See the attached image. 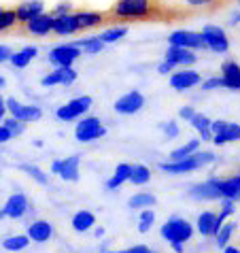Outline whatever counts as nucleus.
<instances>
[{"label":"nucleus","instance_id":"48","mask_svg":"<svg viewBox=\"0 0 240 253\" xmlns=\"http://www.w3.org/2000/svg\"><path fill=\"white\" fill-rule=\"evenodd\" d=\"M179 115H181L183 119H192V117L196 115V111H194L192 107H183V109L179 111Z\"/></svg>","mask_w":240,"mask_h":253},{"label":"nucleus","instance_id":"9","mask_svg":"<svg viewBox=\"0 0 240 253\" xmlns=\"http://www.w3.org/2000/svg\"><path fill=\"white\" fill-rule=\"evenodd\" d=\"M145 107V96L138 92V89H132L125 96H121L119 100L115 102V111L121 115H132V113H138L140 109Z\"/></svg>","mask_w":240,"mask_h":253},{"label":"nucleus","instance_id":"23","mask_svg":"<svg viewBox=\"0 0 240 253\" xmlns=\"http://www.w3.org/2000/svg\"><path fill=\"white\" fill-rule=\"evenodd\" d=\"M40 115H43L40 107H37V104H22V102H19V107L11 113L13 119H17V122H22V124L37 122V119H40Z\"/></svg>","mask_w":240,"mask_h":253},{"label":"nucleus","instance_id":"55","mask_svg":"<svg viewBox=\"0 0 240 253\" xmlns=\"http://www.w3.org/2000/svg\"><path fill=\"white\" fill-rule=\"evenodd\" d=\"M4 111H6V109H4V100H2V98H0V119L4 117Z\"/></svg>","mask_w":240,"mask_h":253},{"label":"nucleus","instance_id":"8","mask_svg":"<svg viewBox=\"0 0 240 253\" xmlns=\"http://www.w3.org/2000/svg\"><path fill=\"white\" fill-rule=\"evenodd\" d=\"M81 55V51L73 45H60L51 49V53H49V62L55 64L58 68H73V62Z\"/></svg>","mask_w":240,"mask_h":253},{"label":"nucleus","instance_id":"26","mask_svg":"<svg viewBox=\"0 0 240 253\" xmlns=\"http://www.w3.org/2000/svg\"><path fill=\"white\" fill-rule=\"evenodd\" d=\"M37 53H39V49L37 47H24L22 51H17V53H11V64L13 66H17V68H24L28 66L30 62L37 58Z\"/></svg>","mask_w":240,"mask_h":253},{"label":"nucleus","instance_id":"52","mask_svg":"<svg viewBox=\"0 0 240 253\" xmlns=\"http://www.w3.org/2000/svg\"><path fill=\"white\" fill-rule=\"evenodd\" d=\"M223 253H240V249L234 245H228V247H223Z\"/></svg>","mask_w":240,"mask_h":253},{"label":"nucleus","instance_id":"27","mask_svg":"<svg viewBox=\"0 0 240 253\" xmlns=\"http://www.w3.org/2000/svg\"><path fill=\"white\" fill-rule=\"evenodd\" d=\"M91 226H96V215L89 211H79L73 217V230L75 232H87Z\"/></svg>","mask_w":240,"mask_h":253},{"label":"nucleus","instance_id":"18","mask_svg":"<svg viewBox=\"0 0 240 253\" xmlns=\"http://www.w3.org/2000/svg\"><path fill=\"white\" fill-rule=\"evenodd\" d=\"M168 64H172V66H189V64H194L196 62V55L189 51V49H181V47H170L166 51V60Z\"/></svg>","mask_w":240,"mask_h":253},{"label":"nucleus","instance_id":"12","mask_svg":"<svg viewBox=\"0 0 240 253\" xmlns=\"http://www.w3.org/2000/svg\"><path fill=\"white\" fill-rule=\"evenodd\" d=\"M200 83H202V77H200V73H196V70H181V73H174L170 77V85L174 89H179V92L192 89L196 85H200Z\"/></svg>","mask_w":240,"mask_h":253},{"label":"nucleus","instance_id":"29","mask_svg":"<svg viewBox=\"0 0 240 253\" xmlns=\"http://www.w3.org/2000/svg\"><path fill=\"white\" fill-rule=\"evenodd\" d=\"M189 122H192L194 128L200 132V138H202V140H210V138H213V134H210V119H208L206 115L196 113L192 119H189Z\"/></svg>","mask_w":240,"mask_h":253},{"label":"nucleus","instance_id":"34","mask_svg":"<svg viewBox=\"0 0 240 253\" xmlns=\"http://www.w3.org/2000/svg\"><path fill=\"white\" fill-rule=\"evenodd\" d=\"M234 230H236V223L234 221H228V223H223L221 228H219V232L215 234L217 238V247H228V243H230V236L234 234Z\"/></svg>","mask_w":240,"mask_h":253},{"label":"nucleus","instance_id":"39","mask_svg":"<svg viewBox=\"0 0 240 253\" xmlns=\"http://www.w3.org/2000/svg\"><path fill=\"white\" fill-rule=\"evenodd\" d=\"M15 24H17L15 11H9V9H2V6H0V30H6V28H11Z\"/></svg>","mask_w":240,"mask_h":253},{"label":"nucleus","instance_id":"10","mask_svg":"<svg viewBox=\"0 0 240 253\" xmlns=\"http://www.w3.org/2000/svg\"><path fill=\"white\" fill-rule=\"evenodd\" d=\"M160 168L168 174H183V172H192V170H198L200 162H198L196 153H192L189 158H183V160H176V162H161Z\"/></svg>","mask_w":240,"mask_h":253},{"label":"nucleus","instance_id":"21","mask_svg":"<svg viewBox=\"0 0 240 253\" xmlns=\"http://www.w3.org/2000/svg\"><path fill=\"white\" fill-rule=\"evenodd\" d=\"M79 30V26H77V19L75 15H58L53 17V24H51V32L60 34V37H66V34H75Z\"/></svg>","mask_w":240,"mask_h":253},{"label":"nucleus","instance_id":"42","mask_svg":"<svg viewBox=\"0 0 240 253\" xmlns=\"http://www.w3.org/2000/svg\"><path fill=\"white\" fill-rule=\"evenodd\" d=\"M234 213V202L232 200H223V205H221V211L217 213V217H219V221H225L228 217Z\"/></svg>","mask_w":240,"mask_h":253},{"label":"nucleus","instance_id":"13","mask_svg":"<svg viewBox=\"0 0 240 253\" xmlns=\"http://www.w3.org/2000/svg\"><path fill=\"white\" fill-rule=\"evenodd\" d=\"M198 230H200L202 236H215L219 228L223 226V221H219V217L213 213V211H204V213L198 215Z\"/></svg>","mask_w":240,"mask_h":253},{"label":"nucleus","instance_id":"44","mask_svg":"<svg viewBox=\"0 0 240 253\" xmlns=\"http://www.w3.org/2000/svg\"><path fill=\"white\" fill-rule=\"evenodd\" d=\"M217 87H223V81H221V77H213V79H208V81H204L202 83V89H217Z\"/></svg>","mask_w":240,"mask_h":253},{"label":"nucleus","instance_id":"46","mask_svg":"<svg viewBox=\"0 0 240 253\" xmlns=\"http://www.w3.org/2000/svg\"><path fill=\"white\" fill-rule=\"evenodd\" d=\"M11 53H13V51H11V49L6 47V45H0V64L9 60V58H11Z\"/></svg>","mask_w":240,"mask_h":253},{"label":"nucleus","instance_id":"4","mask_svg":"<svg viewBox=\"0 0 240 253\" xmlns=\"http://www.w3.org/2000/svg\"><path fill=\"white\" fill-rule=\"evenodd\" d=\"M210 134H213L215 145H225V143H234L240 136V126L232 122H210Z\"/></svg>","mask_w":240,"mask_h":253},{"label":"nucleus","instance_id":"51","mask_svg":"<svg viewBox=\"0 0 240 253\" xmlns=\"http://www.w3.org/2000/svg\"><path fill=\"white\" fill-rule=\"evenodd\" d=\"M192 6H204V4H210L213 0H187Z\"/></svg>","mask_w":240,"mask_h":253},{"label":"nucleus","instance_id":"31","mask_svg":"<svg viewBox=\"0 0 240 253\" xmlns=\"http://www.w3.org/2000/svg\"><path fill=\"white\" fill-rule=\"evenodd\" d=\"M30 245V238L26 234H17V236H6L2 241V249L4 251H22Z\"/></svg>","mask_w":240,"mask_h":253},{"label":"nucleus","instance_id":"37","mask_svg":"<svg viewBox=\"0 0 240 253\" xmlns=\"http://www.w3.org/2000/svg\"><path fill=\"white\" fill-rule=\"evenodd\" d=\"M19 168H22L24 172L30 174V177H32L34 181H37V183H40V185H47V183H49V177H47V174H45L43 170H40V168L34 166V164H22Z\"/></svg>","mask_w":240,"mask_h":253},{"label":"nucleus","instance_id":"28","mask_svg":"<svg viewBox=\"0 0 240 253\" xmlns=\"http://www.w3.org/2000/svg\"><path fill=\"white\" fill-rule=\"evenodd\" d=\"M128 181H132L134 185H145L151 181V170L143 164H132L130 166V174H128Z\"/></svg>","mask_w":240,"mask_h":253},{"label":"nucleus","instance_id":"19","mask_svg":"<svg viewBox=\"0 0 240 253\" xmlns=\"http://www.w3.org/2000/svg\"><path fill=\"white\" fill-rule=\"evenodd\" d=\"M192 198H196V200H217V198H221V196H219V189H217V179H208L200 185H194L192 187Z\"/></svg>","mask_w":240,"mask_h":253},{"label":"nucleus","instance_id":"22","mask_svg":"<svg viewBox=\"0 0 240 253\" xmlns=\"http://www.w3.org/2000/svg\"><path fill=\"white\" fill-rule=\"evenodd\" d=\"M221 70H223V77H221L223 87L238 92L240 89V68H238V64L236 62H225Z\"/></svg>","mask_w":240,"mask_h":253},{"label":"nucleus","instance_id":"60","mask_svg":"<svg viewBox=\"0 0 240 253\" xmlns=\"http://www.w3.org/2000/svg\"><path fill=\"white\" fill-rule=\"evenodd\" d=\"M109 253H121V251H109Z\"/></svg>","mask_w":240,"mask_h":253},{"label":"nucleus","instance_id":"14","mask_svg":"<svg viewBox=\"0 0 240 253\" xmlns=\"http://www.w3.org/2000/svg\"><path fill=\"white\" fill-rule=\"evenodd\" d=\"M28 211V198L24 194H13L9 200H6V205L2 207V213L4 217H11V219H19V217H24Z\"/></svg>","mask_w":240,"mask_h":253},{"label":"nucleus","instance_id":"47","mask_svg":"<svg viewBox=\"0 0 240 253\" xmlns=\"http://www.w3.org/2000/svg\"><path fill=\"white\" fill-rule=\"evenodd\" d=\"M68 11H70V4H68V2H62V4H58V9H55V15H53V17H58V15H68Z\"/></svg>","mask_w":240,"mask_h":253},{"label":"nucleus","instance_id":"50","mask_svg":"<svg viewBox=\"0 0 240 253\" xmlns=\"http://www.w3.org/2000/svg\"><path fill=\"white\" fill-rule=\"evenodd\" d=\"M172 68H174V66H172V64H168V62H161V64L158 66V70H160L161 75H166V73H172Z\"/></svg>","mask_w":240,"mask_h":253},{"label":"nucleus","instance_id":"38","mask_svg":"<svg viewBox=\"0 0 240 253\" xmlns=\"http://www.w3.org/2000/svg\"><path fill=\"white\" fill-rule=\"evenodd\" d=\"M153 221H155V213H153V209H143L140 211V219H138V232H149L151 226H153Z\"/></svg>","mask_w":240,"mask_h":253},{"label":"nucleus","instance_id":"54","mask_svg":"<svg viewBox=\"0 0 240 253\" xmlns=\"http://www.w3.org/2000/svg\"><path fill=\"white\" fill-rule=\"evenodd\" d=\"M238 19H240V15H238V11H236L234 15H232V22H230V24H232V26H238Z\"/></svg>","mask_w":240,"mask_h":253},{"label":"nucleus","instance_id":"15","mask_svg":"<svg viewBox=\"0 0 240 253\" xmlns=\"http://www.w3.org/2000/svg\"><path fill=\"white\" fill-rule=\"evenodd\" d=\"M217 189L223 200L236 202L240 196V177L234 174V177H230V179H217Z\"/></svg>","mask_w":240,"mask_h":253},{"label":"nucleus","instance_id":"49","mask_svg":"<svg viewBox=\"0 0 240 253\" xmlns=\"http://www.w3.org/2000/svg\"><path fill=\"white\" fill-rule=\"evenodd\" d=\"M6 140H11V132L0 124V143H6Z\"/></svg>","mask_w":240,"mask_h":253},{"label":"nucleus","instance_id":"32","mask_svg":"<svg viewBox=\"0 0 240 253\" xmlns=\"http://www.w3.org/2000/svg\"><path fill=\"white\" fill-rule=\"evenodd\" d=\"M128 174H130V164H119L117 170H115V174H113V177L107 181V187H109V189L119 187L121 183H125V181H128Z\"/></svg>","mask_w":240,"mask_h":253},{"label":"nucleus","instance_id":"3","mask_svg":"<svg viewBox=\"0 0 240 253\" xmlns=\"http://www.w3.org/2000/svg\"><path fill=\"white\" fill-rule=\"evenodd\" d=\"M107 134V128L102 126V122L98 117H85L77 124L75 128V136L81 143H91V140H98Z\"/></svg>","mask_w":240,"mask_h":253},{"label":"nucleus","instance_id":"35","mask_svg":"<svg viewBox=\"0 0 240 253\" xmlns=\"http://www.w3.org/2000/svg\"><path fill=\"white\" fill-rule=\"evenodd\" d=\"M155 205V196L153 194H147V192H140L136 196L130 198V207L132 209H151Z\"/></svg>","mask_w":240,"mask_h":253},{"label":"nucleus","instance_id":"59","mask_svg":"<svg viewBox=\"0 0 240 253\" xmlns=\"http://www.w3.org/2000/svg\"><path fill=\"white\" fill-rule=\"evenodd\" d=\"M2 217H4V213H2V209H0V219H2Z\"/></svg>","mask_w":240,"mask_h":253},{"label":"nucleus","instance_id":"56","mask_svg":"<svg viewBox=\"0 0 240 253\" xmlns=\"http://www.w3.org/2000/svg\"><path fill=\"white\" fill-rule=\"evenodd\" d=\"M172 249H174V253H183V245L174 243V245H172Z\"/></svg>","mask_w":240,"mask_h":253},{"label":"nucleus","instance_id":"20","mask_svg":"<svg viewBox=\"0 0 240 253\" xmlns=\"http://www.w3.org/2000/svg\"><path fill=\"white\" fill-rule=\"evenodd\" d=\"M51 24H53V15H47V13H40L34 19L26 24L28 32L30 34H37V37H47L51 32Z\"/></svg>","mask_w":240,"mask_h":253},{"label":"nucleus","instance_id":"43","mask_svg":"<svg viewBox=\"0 0 240 253\" xmlns=\"http://www.w3.org/2000/svg\"><path fill=\"white\" fill-rule=\"evenodd\" d=\"M196 158H198V162H200V166L213 164V162H215V153H210V151H200V153H196Z\"/></svg>","mask_w":240,"mask_h":253},{"label":"nucleus","instance_id":"16","mask_svg":"<svg viewBox=\"0 0 240 253\" xmlns=\"http://www.w3.org/2000/svg\"><path fill=\"white\" fill-rule=\"evenodd\" d=\"M45 9L43 0H28V2H22L15 9V19L17 22H30V19H34L37 15H40Z\"/></svg>","mask_w":240,"mask_h":253},{"label":"nucleus","instance_id":"6","mask_svg":"<svg viewBox=\"0 0 240 253\" xmlns=\"http://www.w3.org/2000/svg\"><path fill=\"white\" fill-rule=\"evenodd\" d=\"M89 107H91V98L81 96V98L70 100L68 104H64V107H60L58 111H55V115H58V119H64V122H73V119L81 117L83 113H87Z\"/></svg>","mask_w":240,"mask_h":253},{"label":"nucleus","instance_id":"2","mask_svg":"<svg viewBox=\"0 0 240 253\" xmlns=\"http://www.w3.org/2000/svg\"><path fill=\"white\" fill-rule=\"evenodd\" d=\"M151 9H153L151 0H119L113 13L123 19H140V17H149Z\"/></svg>","mask_w":240,"mask_h":253},{"label":"nucleus","instance_id":"36","mask_svg":"<svg viewBox=\"0 0 240 253\" xmlns=\"http://www.w3.org/2000/svg\"><path fill=\"white\" fill-rule=\"evenodd\" d=\"M125 34H128V28L125 26H117V28H111V30H107V32H102L100 39L102 43H115V41H119V39H123Z\"/></svg>","mask_w":240,"mask_h":253},{"label":"nucleus","instance_id":"58","mask_svg":"<svg viewBox=\"0 0 240 253\" xmlns=\"http://www.w3.org/2000/svg\"><path fill=\"white\" fill-rule=\"evenodd\" d=\"M4 85V79H2V77H0V87H2Z\"/></svg>","mask_w":240,"mask_h":253},{"label":"nucleus","instance_id":"7","mask_svg":"<svg viewBox=\"0 0 240 253\" xmlns=\"http://www.w3.org/2000/svg\"><path fill=\"white\" fill-rule=\"evenodd\" d=\"M170 47H181V49H206L202 41L200 32H189V30H176L168 37Z\"/></svg>","mask_w":240,"mask_h":253},{"label":"nucleus","instance_id":"53","mask_svg":"<svg viewBox=\"0 0 240 253\" xmlns=\"http://www.w3.org/2000/svg\"><path fill=\"white\" fill-rule=\"evenodd\" d=\"M51 172H55V174L60 172V160H55L53 164H51Z\"/></svg>","mask_w":240,"mask_h":253},{"label":"nucleus","instance_id":"11","mask_svg":"<svg viewBox=\"0 0 240 253\" xmlns=\"http://www.w3.org/2000/svg\"><path fill=\"white\" fill-rule=\"evenodd\" d=\"M77 79V70L75 68H55L53 73H49L47 77L40 79V85L51 87V85H70Z\"/></svg>","mask_w":240,"mask_h":253},{"label":"nucleus","instance_id":"45","mask_svg":"<svg viewBox=\"0 0 240 253\" xmlns=\"http://www.w3.org/2000/svg\"><path fill=\"white\" fill-rule=\"evenodd\" d=\"M121 253H155V251L149 249V247H145V245H136V247H130V249H125Z\"/></svg>","mask_w":240,"mask_h":253},{"label":"nucleus","instance_id":"17","mask_svg":"<svg viewBox=\"0 0 240 253\" xmlns=\"http://www.w3.org/2000/svg\"><path fill=\"white\" fill-rule=\"evenodd\" d=\"M30 241L34 243H47L49 238L53 236V226L49 221H43V219H39V221H34L28 226V234H26Z\"/></svg>","mask_w":240,"mask_h":253},{"label":"nucleus","instance_id":"40","mask_svg":"<svg viewBox=\"0 0 240 253\" xmlns=\"http://www.w3.org/2000/svg\"><path fill=\"white\" fill-rule=\"evenodd\" d=\"M2 126L11 132V136H17V134H22V132H24V124L17 122V119H13V117H6L2 122Z\"/></svg>","mask_w":240,"mask_h":253},{"label":"nucleus","instance_id":"41","mask_svg":"<svg viewBox=\"0 0 240 253\" xmlns=\"http://www.w3.org/2000/svg\"><path fill=\"white\" fill-rule=\"evenodd\" d=\"M160 128L166 134V138H176L179 136V126H176V122H166V124H161Z\"/></svg>","mask_w":240,"mask_h":253},{"label":"nucleus","instance_id":"25","mask_svg":"<svg viewBox=\"0 0 240 253\" xmlns=\"http://www.w3.org/2000/svg\"><path fill=\"white\" fill-rule=\"evenodd\" d=\"M75 19H77L79 30H85V28H94L98 24H102V13H98V11H79L75 15Z\"/></svg>","mask_w":240,"mask_h":253},{"label":"nucleus","instance_id":"30","mask_svg":"<svg viewBox=\"0 0 240 253\" xmlns=\"http://www.w3.org/2000/svg\"><path fill=\"white\" fill-rule=\"evenodd\" d=\"M73 47H77L79 51H85V53H100L104 43L98 37H89V39H81V41H75Z\"/></svg>","mask_w":240,"mask_h":253},{"label":"nucleus","instance_id":"57","mask_svg":"<svg viewBox=\"0 0 240 253\" xmlns=\"http://www.w3.org/2000/svg\"><path fill=\"white\" fill-rule=\"evenodd\" d=\"M96 236H98V238L104 236V230H102V228H98V230H96Z\"/></svg>","mask_w":240,"mask_h":253},{"label":"nucleus","instance_id":"33","mask_svg":"<svg viewBox=\"0 0 240 253\" xmlns=\"http://www.w3.org/2000/svg\"><path fill=\"white\" fill-rule=\"evenodd\" d=\"M198 147H200V140H189V143H185L183 147H179V149H174L170 153V162H176V160H183V158H189L192 153L198 151Z\"/></svg>","mask_w":240,"mask_h":253},{"label":"nucleus","instance_id":"24","mask_svg":"<svg viewBox=\"0 0 240 253\" xmlns=\"http://www.w3.org/2000/svg\"><path fill=\"white\" fill-rule=\"evenodd\" d=\"M60 177L64 181L79 179V156H70L66 160H60Z\"/></svg>","mask_w":240,"mask_h":253},{"label":"nucleus","instance_id":"5","mask_svg":"<svg viewBox=\"0 0 240 253\" xmlns=\"http://www.w3.org/2000/svg\"><path fill=\"white\" fill-rule=\"evenodd\" d=\"M200 34H202L204 45H206L208 49H213V51L225 53L230 49V41H228V37H225L223 28H219V26H206Z\"/></svg>","mask_w":240,"mask_h":253},{"label":"nucleus","instance_id":"1","mask_svg":"<svg viewBox=\"0 0 240 253\" xmlns=\"http://www.w3.org/2000/svg\"><path fill=\"white\" fill-rule=\"evenodd\" d=\"M161 236L170 245H174V243L183 245L194 236V226L187 219H183V217H172V219H168L164 226H161Z\"/></svg>","mask_w":240,"mask_h":253}]
</instances>
